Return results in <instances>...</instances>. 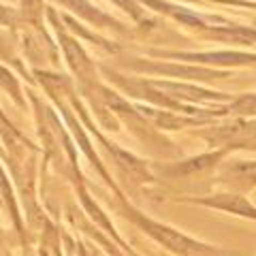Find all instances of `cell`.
Here are the masks:
<instances>
[{
  "label": "cell",
  "mask_w": 256,
  "mask_h": 256,
  "mask_svg": "<svg viewBox=\"0 0 256 256\" xmlns=\"http://www.w3.org/2000/svg\"><path fill=\"white\" fill-rule=\"evenodd\" d=\"M68 218H70V222H73L75 226H77L79 230H82V233H84L86 237H90V242H94V244L98 246L100 250L105 252L107 256H141V254L134 252L132 248H122V246H118V244H116L109 235H105L98 226H94L92 222H88V220L84 218V216H79V214H70Z\"/></svg>",
  "instance_id": "5b68a950"
},
{
  "label": "cell",
  "mask_w": 256,
  "mask_h": 256,
  "mask_svg": "<svg viewBox=\"0 0 256 256\" xmlns=\"http://www.w3.org/2000/svg\"><path fill=\"white\" fill-rule=\"evenodd\" d=\"M70 246H73V254L75 256H107L94 242H86V239L70 237Z\"/></svg>",
  "instance_id": "52a82bcc"
},
{
  "label": "cell",
  "mask_w": 256,
  "mask_h": 256,
  "mask_svg": "<svg viewBox=\"0 0 256 256\" xmlns=\"http://www.w3.org/2000/svg\"><path fill=\"white\" fill-rule=\"evenodd\" d=\"M222 158H224V150H218V152H210V154H201L196 158L182 160V162H175V164L158 166L156 171L162 175L164 180H171V182L192 180V178H198V175H203L210 169H214Z\"/></svg>",
  "instance_id": "3957f363"
},
{
  "label": "cell",
  "mask_w": 256,
  "mask_h": 256,
  "mask_svg": "<svg viewBox=\"0 0 256 256\" xmlns=\"http://www.w3.org/2000/svg\"><path fill=\"white\" fill-rule=\"evenodd\" d=\"M192 205H203L210 210H218L224 214H233L239 218H248L256 222V205L248 201V196L235 194V192H218V194H207V196H188L182 198Z\"/></svg>",
  "instance_id": "7a4b0ae2"
},
{
  "label": "cell",
  "mask_w": 256,
  "mask_h": 256,
  "mask_svg": "<svg viewBox=\"0 0 256 256\" xmlns=\"http://www.w3.org/2000/svg\"><path fill=\"white\" fill-rule=\"evenodd\" d=\"M43 233L38 239V256H64V237L52 220H43Z\"/></svg>",
  "instance_id": "8992f818"
},
{
  "label": "cell",
  "mask_w": 256,
  "mask_h": 256,
  "mask_svg": "<svg viewBox=\"0 0 256 256\" xmlns=\"http://www.w3.org/2000/svg\"><path fill=\"white\" fill-rule=\"evenodd\" d=\"M220 184L228 188V192L235 194H246L252 188H256V162H233L220 173Z\"/></svg>",
  "instance_id": "277c9868"
},
{
  "label": "cell",
  "mask_w": 256,
  "mask_h": 256,
  "mask_svg": "<svg viewBox=\"0 0 256 256\" xmlns=\"http://www.w3.org/2000/svg\"><path fill=\"white\" fill-rule=\"evenodd\" d=\"M118 196H120V212H122L124 218L128 222H132L137 228H141L152 242H156L158 246H162L164 250H169L173 256H244L237 250L201 242V239L190 237L184 233V230L171 226V224L150 218V216L139 212L137 207L126 203L122 194H118Z\"/></svg>",
  "instance_id": "6da1fadb"
}]
</instances>
